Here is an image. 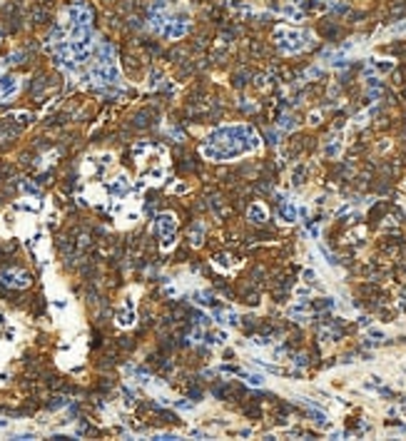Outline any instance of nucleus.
<instances>
[{
    "instance_id": "12",
    "label": "nucleus",
    "mask_w": 406,
    "mask_h": 441,
    "mask_svg": "<svg viewBox=\"0 0 406 441\" xmlns=\"http://www.w3.org/2000/svg\"><path fill=\"white\" fill-rule=\"evenodd\" d=\"M294 364H297V367H304L307 359H304V357H294Z\"/></svg>"
},
{
    "instance_id": "1",
    "label": "nucleus",
    "mask_w": 406,
    "mask_h": 441,
    "mask_svg": "<svg viewBox=\"0 0 406 441\" xmlns=\"http://www.w3.org/2000/svg\"><path fill=\"white\" fill-rule=\"evenodd\" d=\"M259 135L249 125H224L209 132L207 142L202 145V155L212 162H227L237 160L242 155L259 150Z\"/></svg>"
},
{
    "instance_id": "10",
    "label": "nucleus",
    "mask_w": 406,
    "mask_h": 441,
    "mask_svg": "<svg viewBox=\"0 0 406 441\" xmlns=\"http://www.w3.org/2000/svg\"><path fill=\"white\" fill-rule=\"evenodd\" d=\"M190 239L195 242V247H200V244H202V224H195V234L190 232Z\"/></svg>"
},
{
    "instance_id": "11",
    "label": "nucleus",
    "mask_w": 406,
    "mask_h": 441,
    "mask_svg": "<svg viewBox=\"0 0 406 441\" xmlns=\"http://www.w3.org/2000/svg\"><path fill=\"white\" fill-rule=\"evenodd\" d=\"M302 277H304V282H307V284H314V282H317V272H314V269H304V274H302Z\"/></svg>"
},
{
    "instance_id": "6",
    "label": "nucleus",
    "mask_w": 406,
    "mask_h": 441,
    "mask_svg": "<svg viewBox=\"0 0 406 441\" xmlns=\"http://www.w3.org/2000/svg\"><path fill=\"white\" fill-rule=\"evenodd\" d=\"M309 417H312V422L319 427V429H329L332 427V422H329V417L322 412V409H317V407H312V412H309Z\"/></svg>"
},
{
    "instance_id": "5",
    "label": "nucleus",
    "mask_w": 406,
    "mask_h": 441,
    "mask_svg": "<svg viewBox=\"0 0 406 441\" xmlns=\"http://www.w3.org/2000/svg\"><path fill=\"white\" fill-rule=\"evenodd\" d=\"M267 217H269V215H267V207H264L262 202H254V205L249 207V220H252V222L264 224V222H267Z\"/></svg>"
},
{
    "instance_id": "7",
    "label": "nucleus",
    "mask_w": 406,
    "mask_h": 441,
    "mask_svg": "<svg viewBox=\"0 0 406 441\" xmlns=\"http://www.w3.org/2000/svg\"><path fill=\"white\" fill-rule=\"evenodd\" d=\"M372 67L379 72V75H387L394 70V60H372Z\"/></svg>"
},
{
    "instance_id": "2",
    "label": "nucleus",
    "mask_w": 406,
    "mask_h": 441,
    "mask_svg": "<svg viewBox=\"0 0 406 441\" xmlns=\"http://www.w3.org/2000/svg\"><path fill=\"white\" fill-rule=\"evenodd\" d=\"M274 40H277L279 50H284V52H302L314 42V35L307 30H297V27H277Z\"/></svg>"
},
{
    "instance_id": "3",
    "label": "nucleus",
    "mask_w": 406,
    "mask_h": 441,
    "mask_svg": "<svg viewBox=\"0 0 406 441\" xmlns=\"http://www.w3.org/2000/svg\"><path fill=\"white\" fill-rule=\"evenodd\" d=\"M157 227H160V234H162V247L170 249L172 242H175V232H177V220H175V215H160V217H157Z\"/></svg>"
},
{
    "instance_id": "4",
    "label": "nucleus",
    "mask_w": 406,
    "mask_h": 441,
    "mask_svg": "<svg viewBox=\"0 0 406 441\" xmlns=\"http://www.w3.org/2000/svg\"><path fill=\"white\" fill-rule=\"evenodd\" d=\"M279 217L284 222H297V217H299V207L292 202V200H279Z\"/></svg>"
},
{
    "instance_id": "8",
    "label": "nucleus",
    "mask_w": 406,
    "mask_h": 441,
    "mask_svg": "<svg viewBox=\"0 0 406 441\" xmlns=\"http://www.w3.org/2000/svg\"><path fill=\"white\" fill-rule=\"evenodd\" d=\"M239 377H242V379H244V382H247L249 387H264V384H267L264 374H244V372H242Z\"/></svg>"
},
{
    "instance_id": "9",
    "label": "nucleus",
    "mask_w": 406,
    "mask_h": 441,
    "mask_svg": "<svg viewBox=\"0 0 406 441\" xmlns=\"http://www.w3.org/2000/svg\"><path fill=\"white\" fill-rule=\"evenodd\" d=\"M334 142H327V147H324V155L327 157H337L339 152H342V140H337V137H332Z\"/></svg>"
}]
</instances>
